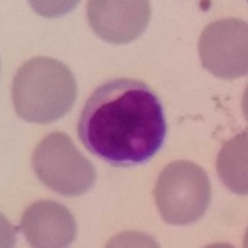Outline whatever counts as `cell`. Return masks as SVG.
<instances>
[{
	"instance_id": "cell-2",
	"label": "cell",
	"mask_w": 248,
	"mask_h": 248,
	"mask_svg": "<svg viewBox=\"0 0 248 248\" xmlns=\"http://www.w3.org/2000/svg\"><path fill=\"white\" fill-rule=\"evenodd\" d=\"M77 96L70 68L52 57H35L17 70L13 82V103L20 118L46 124L67 114Z\"/></svg>"
},
{
	"instance_id": "cell-8",
	"label": "cell",
	"mask_w": 248,
	"mask_h": 248,
	"mask_svg": "<svg viewBox=\"0 0 248 248\" xmlns=\"http://www.w3.org/2000/svg\"><path fill=\"white\" fill-rule=\"evenodd\" d=\"M217 174L232 192L247 195V132L223 144L216 161Z\"/></svg>"
},
{
	"instance_id": "cell-1",
	"label": "cell",
	"mask_w": 248,
	"mask_h": 248,
	"mask_svg": "<svg viewBox=\"0 0 248 248\" xmlns=\"http://www.w3.org/2000/svg\"><path fill=\"white\" fill-rule=\"evenodd\" d=\"M87 150L113 167L147 163L160 150L167 121L156 93L144 82L118 78L99 86L77 125Z\"/></svg>"
},
{
	"instance_id": "cell-7",
	"label": "cell",
	"mask_w": 248,
	"mask_h": 248,
	"mask_svg": "<svg viewBox=\"0 0 248 248\" xmlns=\"http://www.w3.org/2000/svg\"><path fill=\"white\" fill-rule=\"evenodd\" d=\"M21 231L31 247H67L77 236L75 217L68 209L52 200L32 203L21 218Z\"/></svg>"
},
{
	"instance_id": "cell-3",
	"label": "cell",
	"mask_w": 248,
	"mask_h": 248,
	"mask_svg": "<svg viewBox=\"0 0 248 248\" xmlns=\"http://www.w3.org/2000/svg\"><path fill=\"white\" fill-rule=\"evenodd\" d=\"M154 198L161 218L174 226L190 225L205 215L211 202V183L191 161H174L159 175Z\"/></svg>"
},
{
	"instance_id": "cell-6",
	"label": "cell",
	"mask_w": 248,
	"mask_h": 248,
	"mask_svg": "<svg viewBox=\"0 0 248 248\" xmlns=\"http://www.w3.org/2000/svg\"><path fill=\"white\" fill-rule=\"evenodd\" d=\"M87 15L97 36L122 45L143 34L152 17V8L149 1L144 0H91Z\"/></svg>"
},
{
	"instance_id": "cell-5",
	"label": "cell",
	"mask_w": 248,
	"mask_h": 248,
	"mask_svg": "<svg viewBox=\"0 0 248 248\" xmlns=\"http://www.w3.org/2000/svg\"><path fill=\"white\" fill-rule=\"evenodd\" d=\"M199 54L206 70L223 79L248 72V26L242 19L217 20L206 26L199 41Z\"/></svg>"
},
{
	"instance_id": "cell-4",
	"label": "cell",
	"mask_w": 248,
	"mask_h": 248,
	"mask_svg": "<svg viewBox=\"0 0 248 248\" xmlns=\"http://www.w3.org/2000/svg\"><path fill=\"white\" fill-rule=\"evenodd\" d=\"M31 163L39 180L63 196L86 194L96 183L94 167L65 133L45 137L34 150Z\"/></svg>"
}]
</instances>
